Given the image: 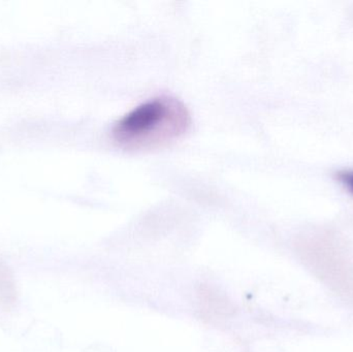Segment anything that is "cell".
Listing matches in <instances>:
<instances>
[{"label":"cell","instance_id":"6da1fadb","mask_svg":"<svg viewBox=\"0 0 353 352\" xmlns=\"http://www.w3.org/2000/svg\"><path fill=\"white\" fill-rule=\"evenodd\" d=\"M190 125V113L182 101L159 96L141 103L118 120L112 138L126 150L155 149L182 138Z\"/></svg>","mask_w":353,"mask_h":352},{"label":"cell","instance_id":"7a4b0ae2","mask_svg":"<svg viewBox=\"0 0 353 352\" xmlns=\"http://www.w3.org/2000/svg\"><path fill=\"white\" fill-rule=\"evenodd\" d=\"M199 296L201 305L208 313L228 316L234 312V306L226 299L225 296L221 295L211 287H201Z\"/></svg>","mask_w":353,"mask_h":352},{"label":"cell","instance_id":"3957f363","mask_svg":"<svg viewBox=\"0 0 353 352\" xmlns=\"http://www.w3.org/2000/svg\"><path fill=\"white\" fill-rule=\"evenodd\" d=\"M16 300V287L10 269L0 260V306H8Z\"/></svg>","mask_w":353,"mask_h":352},{"label":"cell","instance_id":"277c9868","mask_svg":"<svg viewBox=\"0 0 353 352\" xmlns=\"http://www.w3.org/2000/svg\"><path fill=\"white\" fill-rule=\"evenodd\" d=\"M338 181L353 194V169H342L336 173Z\"/></svg>","mask_w":353,"mask_h":352}]
</instances>
